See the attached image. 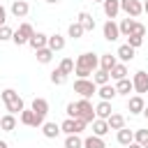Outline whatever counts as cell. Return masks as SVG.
I'll return each instance as SVG.
<instances>
[{
	"instance_id": "cell-45",
	"label": "cell",
	"mask_w": 148,
	"mask_h": 148,
	"mask_svg": "<svg viewBox=\"0 0 148 148\" xmlns=\"http://www.w3.org/2000/svg\"><path fill=\"white\" fill-rule=\"evenodd\" d=\"M0 148H9V143H7V141H2V139H0Z\"/></svg>"
},
{
	"instance_id": "cell-35",
	"label": "cell",
	"mask_w": 148,
	"mask_h": 148,
	"mask_svg": "<svg viewBox=\"0 0 148 148\" xmlns=\"http://www.w3.org/2000/svg\"><path fill=\"white\" fill-rule=\"evenodd\" d=\"M49 79H51V83H53V86H62V83L67 81V74H62V72L56 67V69L51 72V76H49Z\"/></svg>"
},
{
	"instance_id": "cell-43",
	"label": "cell",
	"mask_w": 148,
	"mask_h": 148,
	"mask_svg": "<svg viewBox=\"0 0 148 148\" xmlns=\"http://www.w3.org/2000/svg\"><path fill=\"white\" fill-rule=\"evenodd\" d=\"M5 23H7V9L0 5V25H5Z\"/></svg>"
},
{
	"instance_id": "cell-1",
	"label": "cell",
	"mask_w": 148,
	"mask_h": 148,
	"mask_svg": "<svg viewBox=\"0 0 148 148\" xmlns=\"http://www.w3.org/2000/svg\"><path fill=\"white\" fill-rule=\"evenodd\" d=\"M97 69H99V56H95V53H90V51L81 53V56L76 58V62H74V74H76V79H88V76L95 74Z\"/></svg>"
},
{
	"instance_id": "cell-15",
	"label": "cell",
	"mask_w": 148,
	"mask_h": 148,
	"mask_svg": "<svg viewBox=\"0 0 148 148\" xmlns=\"http://www.w3.org/2000/svg\"><path fill=\"white\" fill-rule=\"evenodd\" d=\"M113 113V109H111V102H104V99H99L97 102V106H95V118H102V120H109V116Z\"/></svg>"
},
{
	"instance_id": "cell-42",
	"label": "cell",
	"mask_w": 148,
	"mask_h": 148,
	"mask_svg": "<svg viewBox=\"0 0 148 148\" xmlns=\"http://www.w3.org/2000/svg\"><path fill=\"white\" fill-rule=\"evenodd\" d=\"M132 35H136V37H143V35H146V25H143V23H134V30H132Z\"/></svg>"
},
{
	"instance_id": "cell-24",
	"label": "cell",
	"mask_w": 148,
	"mask_h": 148,
	"mask_svg": "<svg viewBox=\"0 0 148 148\" xmlns=\"http://www.w3.org/2000/svg\"><path fill=\"white\" fill-rule=\"evenodd\" d=\"M49 49H51L53 53H56V51H62V49H65V37L58 35V32H56V35H49Z\"/></svg>"
},
{
	"instance_id": "cell-18",
	"label": "cell",
	"mask_w": 148,
	"mask_h": 148,
	"mask_svg": "<svg viewBox=\"0 0 148 148\" xmlns=\"http://www.w3.org/2000/svg\"><path fill=\"white\" fill-rule=\"evenodd\" d=\"M76 21L83 25L86 32H92V30H95V18H92L90 12H79V18H76Z\"/></svg>"
},
{
	"instance_id": "cell-51",
	"label": "cell",
	"mask_w": 148,
	"mask_h": 148,
	"mask_svg": "<svg viewBox=\"0 0 148 148\" xmlns=\"http://www.w3.org/2000/svg\"><path fill=\"white\" fill-rule=\"evenodd\" d=\"M0 92H2V90H0Z\"/></svg>"
},
{
	"instance_id": "cell-5",
	"label": "cell",
	"mask_w": 148,
	"mask_h": 148,
	"mask_svg": "<svg viewBox=\"0 0 148 148\" xmlns=\"http://www.w3.org/2000/svg\"><path fill=\"white\" fill-rule=\"evenodd\" d=\"M76 109H79V118H83L86 123H92L95 120V106H92V102L90 99H79L76 102Z\"/></svg>"
},
{
	"instance_id": "cell-4",
	"label": "cell",
	"mask_w": 148,
	"mask_h": 148,
	"mask_svg": "<svg viewBox=\"0 0 148 148\" xmlns=\"http://www.w3.org/2000/svg\"><path fill=\"white\" fill-rule=\"evenodd\" d=\"M32 35H35V28H32L30 23H21V25L14 30V39H12V42H14L16 46H23V44L30 42Z\"/></svg>"
},
{
	"instance_id": "cell-25",
	"label": "cell",
	"mask_w": 148,
	"mask_h": 148,
	"mask_svg": "<svg viewBox=\"0 0 148 148\" xmlns=\"http://www.w3.org/2000/svg\"><path fill=\"white\" fill-rule=\"evenodd\" d=\"M134 23H136V21H134V18H130V16H127V18H123V21L118 23V28H120V37H130V35H132V30H134Z\"/></svg>"
},
{
	"instance_id": "cell-17",
	"label": "cell",
	"mask_w": 148,
	"mask_h": 148,
	"mask_svg": "<svg viewBox=\"0 0 148 148\" xmlns=\"http://www.w3.org/2000/svg\"><path fill=\"white\" fill-rule=\"evenodd\" d=\"M109 132H111V127H109L106 120H102V118H95V120H92V134H95V136H102V139H104Z\"/></svg>"
},
{
	"instance_id": "cell-38",
	"label": "cell",
	"mask_w": 148,
	"mask_h": 148,
	"mask_svg": "<svg viewBox=\"0 0 148 148\" xmlns=\"http://www.w3.org/2000/svg\"><path fill=\"white\" fill-rule=\"evenodd\" d=\"M65 113H67V118H79V109H76V102H69V104L65 106Z\"/></svg>"
},
{
	"instance_id": "cell-3",
	"label": "cell",
	"mask_w": 148,
	"mask_h": 148,
	"mask_svg": "<svg viewBox=\"0 0 148 148\" xmlns=\"http://www.w3.org/2000/svg\"><path fill=\"white\" fill-rule=\"evenodd\" d=\"M74 92H79L83 99H90L92 95H97V86L92 79H76L74 81Z\"/></svg>"
},
{
	"instance_id": "cell-48",
	"label": "cell",
	"mask_w": 148,
	"mask_h": 148,
	"mask_svg": "<svg viewBox=\"0 0 148 148\" xmlns=\"http://www.w3.org/2000/svg\"><path fill=\"white\" fill-rule=\"evenodd\" d=\"M143 116H146V118H148V106H146V109H143Z\"/></svg>"
},
{
	"instance_id": "cell-9",
	"label": "cell",
	"mask_w": 148,
	"mask_h": 148,
	"mask_svg": "<svg viewBox=\"0 0 148 148\" xmlns=\"http://www.w3.org/2000/svg\"><path fill=\"white\" fill-rule=\"evenodd\" d=\"M143 109H146L143 95H132V97H127V111H130L132 116H139V113H143Z\"/></svg>"
},
{
	"instance_id": "cell-33",
	"label": "cell",
	"mask_w": 148,
	"mask_h": 148,
	"mask_svg": "<svg viewBox=\"0 0 148 148\" xmlns=\"http://www.w3.org/2000/svg\"><path fill=\"white\" fill-rule=\"evenodd\" d=\"M58 69H60L62 74H67V76L74 74V60H72V58H62L60 65H58Z\"/></svg>"
},
{
	"instance_id": "cell-36",
	"label": "cell",
	"mask_w": 148,
	"mask_h": 148,
	"mask_svg": "<svg viewBox=\"0 0 148 148\" xmlns=\"http://www.w3.org/2000/svg\"><path fill=\"white\" fill-rule=\"evenodd\" d=\"M60 132H65L67 136H69V134H76V132H74V118H65V120L60 123Z\"/></svg>"
},
{
	"instance_id": "cell-28",
	"label": "cell",
	"mask_w": 148,
	"mask_h": 148,
	"mask_svg": "<svg viewBox=\"0 0 148 148\" xmlns=\"http://www.w3.org/2000/svg\"><path fill=\"white\" fill-rule=\"evenodd\" d=\"M83 148H106V143H104V139H102V136L90 134V136H86V139H83Z\"/></svg>"
},
{
	"instance_id": "cell-32",
	"label": "cell",
	"mask_w": 148,
	"mask_h": 148,
	"mask_svg": "<svg viewBox=\"0 0 148 148\" xmlns=\"http://www.w3.org/2000/svg\"><path fill=\"white\" fill-rule=\"evenodd\" d=\"M109 79H111V74L109 72H104V69H97L95 74H92V81H95V86L99 88V86H106L109 83Z\"/></svg>"
},
{
	"instance_id": "cell-47",
	"label": "cell",
	"mask_w": 148,
	"mask_h": 148,
	"mask_svg": "<svg viewBox=\"0 0 148 148\" xmlns=\"http://www.w3.org/2000/svg\"><path fill=\"white\" fill-rule=\"evenodd\" d=\"M143 12H146V14H148V0H146V2H143Z\"/></svg>"
},
{
	"instance_id": "cell-31",
	"label": "cell",
	"mask_w": 148,
	"mask_h": 148,
	"mask_svg": "<svg viewBox=\"0 0 148 148\" xmlns=\"http://www.w3.org/2000/svg\"><path fill=\"white\" fill-rule=\"evenodd\" d=\"M111 79L113 81H120V79H127V65L125 62H118L113 69H111Z\"/></svg>"
},
{
	"instance_id": "cell-52",
	"label": "cell",
	"mask_w": 148,
	"mask_h": 148,
	"mask_svg": "<svg viewBox=\"0 0 148 148\" xmlns=\"http://www.w3.org/2000/svg\"><path fill=\"white\" fill-rule=\"evenodd\" d=\"M0 118H2V116H0Z\"/></svg>"
},
{
	"instance_id": "cell-12",
	"label": "cell",
	"mask_w": 148,
	"mask_h": 148,
	"mask_svg": "<svg viewBox=\"0 0 148 148\" xmlns=\"http://www.w3.org/2000/svg\"><path fill=\"white\" fill-rule=\"evenodd\" d=\"M134 53H136V49H132L130 44H123V46H118V51H116V58H118V62H132L134 60Z\"/></svg>"
},
{
	"instance_id": "cell-49",
	"label": "cell",
	"mask_w": 148,
	"mask_h": 148,
	"mask_svg": "<svg viewBox=\"0 0 148 148\" xmlns=\"http://www.w3.org/2000/svg\"><path fill=\"white\" fill-rule=\"evenodd\" d=\"M143 148H148V139H146V143H143Z\"/></svg>"
},
{
	"instance_id": "cell-41",
	"label": "cell",
	"mask_w": 148,
	"mask_h": 148,
	"mask_svg": "<svg viewBox=\"0 0 148 148\" xmlns=\"http://www.w3.org/2000/svg\"><path fill=\"white\" fill-rule=\"evenodd\" d=\"M86 127H88V123H86L83 118H74V132H76V134H81Z\"/></svg>"
},
{
	"instance_id": "cell-13",
	"label": "cell",
	"mask_w": 148,
	"mask_h": 148,
	"mask_svg": "<svg viewBox=\"0 0 148 148\" xmlns=\"http://www.w3.org/2000/svg\"><path fill=\"white\" fill-rule=\"evenodd\" d=\"M28 46H30L32 51H39V49H46V46H49V35H44V32H35V35L30 37V42H28Z\"/></svg>"
},
{
	"instance_id": "cell-10",
	"label": "cell",
	"mask_w": 148,
	"mask_h": 148,
	"mask_svg": "<svg viewBox=\"0 0 148 148\" xmlns=\"http://www.w3.org/2000/svg\"><path fill=\"white\" fill-rule=\"evenodd\" d=\"M30 109L35 111V116H37V118L46 120V113H49V99H44V97H35V99H32V104H30Z\"/></svg>"
},
{
	"instance_id": "cell-8",
	"label": "cell",
	"mask_w": 148,
	"mask_h": 148,
	"mask_svg": "<svg viewBox=\"0 0 148 148\" xmlns=\"http://www.w3.org/2000/svg\"><path fill=\"white\" fill-rule=\"evenodd\" d=\"M102 35H104L106 42H116V39L120 37V28H118V23L111 21V18H106V23L102 25Z\"/></svg>"
},
{
	"instance_id": "cell-7",
	"label": "cell",
	"mask_w": 148,
	"mask_h": 148,
	"mask_svg": "<svg viewBox=\"0 0 148 148\" xmlns=\"http://www.w3.org/2000/svg\"><path fill=\"white\" fill-rule=\"evenodd\" d=\"M132 86H134V92H136V95L148 92V72H143V69L134 72V76H132Z\"/></svg>"
},
{
	"instance_id": "cell-50",
	"label": "cell",
	"mask_w": 148,
	"mask_h": 148,
	"mask_svg": "<svg viewBox=\"0 0 148 148\" xmlns=\"http://www.w3.org/2000/svg\"><path fill=\"white\" fill-rule=\"evenodd\" d=\"M92 2H104V0H92Z\"/></svg>"
},
{
	"instance_id": "cell-27",
	"label": "cell",
	"mask_w": 148,
	"mask_h": 148,
	"mask_svg": "<svg viewBox=\"0 0 148 148\" xmlns=\"http://www.w3.org/2000/svg\"><path fill=\"white\" fill-rule=\"evenodd\" d=\"M106 123H109V127H111V130H116V132H118V130H123V127H125V116H123V113H111Z\"/></svg>"
},
{
	"instance_id": "cell-22",
	"label": "cell",
	"mask_w": 148,
	"mask_h": 148,
	"mask_svg": "<svg viewBox=\"0 0 148 148\" xmlns=\"http://www.w3.org/2000/svg\"><path fill=\"white\" fill-rule=\"evenodd\" d=\"M0 130L2 132H14L16 130V116L14 113H5L0 118Z\"/></svg>"
},
{
	"instance_id": "cell-23",
	"label": "cell",
	"mask_w": 148,
	"mask_h": 148,
	"mask_svg": "<svg viewBox=\"0 0 148 148\" xmlns=\"http://www.w3.org/2000/svg\"><path fill=\"white\" fill-rule=\"evenodd\" d=\"M42 134H44L46 139H56V136L60 134V125H58V123H51V120H46V123L42 125Z\"/></svg>"
},
{
	"instance_id": "cell-11",
	"label": "cell",
	"mask_w": 148,
	"mask_h": 148,
	"mask_svg": "<svg viewBox=\"0 0 148 148\" xmlns=\"http://www.w3.org/2000/svg\"><path fill=\"white\" fill-rule=\"evenodd\" d=\"M9 12L14 14V18H25L28 12H30V5H28V0H14Z\"/></svg>"
},
{
	"instance_id": "cell-40",
	"label": "cell",
	"mask_w": 148,
	"mask_h": 148,
	"mask_svg": "<svg viewBox=\"0 0 148 148\" xmlns=\"http://www.w3.org/2000/svg\"><path fill=\"white\" fill-rule=\"evenodd\" d=\"M127 44H130L132 49H139V46L143 44V37H136V35H130V37H127Z\"/></svg>"
},
{
	"instance_id": "cell-29",
	"label": "cell",
	"mask_w": 148,
	"mask_h": 148,
	"mask_svg": "<svg viewBox=\"0 0 148 148\" xmlns=\"http://www.w3.org/2000/svg\"><path fill=\"white\" fill-rule=\"evenodd\" d=\"M35 56H37V62H42V65H49L51 60H53V51L46 46V49H39V51H35Z\"/></svg>"
},
{
	"instance_id": "cell-37",
	"label": "cell",
	"mask_w": 148,
	"mask_h": 148,
	"mask_svg": "<svg viewBox=\"0 0 148 148\" xmlns=\"http://www.w3.org/2000/svg\"><path fill=\"white\" fill-rule=\"evenodd\" d=\"M9 39H14V30L5 23V25H0V42H9Z\"/></svg>"
},
{
	"instance_id": "cell-16",
	"label": "cell",
	"mask_w": 148,
	"mask_h": 148,
	"mask_svg": "<svg viewBox=\"0 0 148 148\" xmlns=\"http://www.w3.org/2000/svg\"><path fill=\"white\" fill-rule=\"evenodd\" d=\"M118 65V58L116 56H111V53H102L99 56V69H104V72H109L111 74V69Z\"/></svg>"
},
{
	"instance_id": "cell-6",
	"label": "cell",
	"mask_w": 148,
	"mask_h": 148,
	"mask_svg": "<svg viewBox=\"0 0 148 148\" xmlns=\"http://www.w3.org/2000/svg\"><path fill=\"white\" fill-rule=\"evenodd\" d=\"M120 9H123L130 18H136V16L143 12V2H141V0H120Z\"/></svg>"
},
{
	"instance_id": "cell-26",
	"label": "cell",
	"mask_w": 148,
	"mask_h": 148,
	"mask_svg": "<svg viewBox=\"0 0 148 148\" xmlns=\"http://www.w3.org/2000/svg\"><path fill=\"white\" fill-rule=\"evenodd\" d=\"M83 35H86V30H83V25H81L79 21L69 23V28H67V37H72V39H81Z\"/></svg>"
},
{
	"instance_id": "cell-19",
	"label": "cell",
	"mask_w": 148,
	"mask_h": 148,
	"mask_svg": "<svg viewBox=\"0 0 148 148\" xmlns=\"http://www.w3.org/2000/svg\"><path fill=\"white\" fill-rule=\"evenodd\" d=\"M116 92L123 95V97H130V92H134L132 79H120V81H116Z\"/></svg>"
},
{
	"instance_id": "cell-20",
	"label": "cell",
	"mask_w": 148,
	"mask_h": 148,
	"mask_svg": "<svg viewBox=\"0 0 148 148\" xmlns=\"http://www.w3.org/2000/svg\"><path fill=\"white\" fill-rule=\"evenodd\" d=\"M97 95H99V99H104V102H111L113 97H118V92H116V86H111V83H106V86H99V88H97Z\"/></svg>"
},
{
	"instance_id": "cell-2",
	"label": "cell",
	"mask_w": 148,
	"mask_h": 148,
	"mask_svg": "<svg viewBox=\"0 0 148 148\" xmlns=\"http://www.w3.org/2000/svg\"><path fill=\"white\" fill-rule=\"evenodd\" d=\"M0 99L5 102V109H7V113H21L23 109H25V104H23V97L14 90V88H5L2 92H0Z\"/></svg>"
},
{
	"instance_id": "cell-30",
	"label": "cell",
	"mask_w": 148,
	"mask_h": 148,
	"mask_svg": "<svg viewBox=\"0 0 148 148\" xmlns=\"http://www.w3.org/2000/svg\"><path fill=\"white\" fill-rule=\"evenodd\" d=\"M18 120H21V125L35 127V111H32V109H23V111L18 113Z\"/></svg>"
},
{
	"instance_id": "cell-14",
	"label": "cell",
	"mask_w": 148,
	"mask_h": 148,
	"mask_svg": "<svg viewBox=\"0 0 148 148\" xmlns=\"http://www.w3.org/2000/svg\"><path fill=\"white\" fill-rule=\"evenodd\" d=\"M102 9H104V16L113 21L118 16V12H120V0H104L102 2Z\"/></svg>"
},
{
	"instance_id": "cell-34",
	"label": "cell",
	"mask_w": 148,
	"mask_h": 148,
	"mask_svg": "<svg viewBox=\"0 0 148 148\" xmlns=\"http://www.w3.org/2000/svg\"><path fill=\"white\" fill-rule=\"evenodd\" d=\"M65 148H83V139L79 134H69L65 139Z\"/></svg>"
},
{
	"instance_id": "cell-21",
	"label": "cell",
	"mask_w": 148,
	"mask_h": 148,
	"mask_svg": "<svg viewBox=\"0 0 148 148\" xmlns=\"http://www.w3.org/2000/svg\"><path fill=\"white\" fill-rule=\"evenodd\" d=\"M116 139H118V143H120V146H125V148H127V146L134 141V130H130V127H123V130H118Z\"/></svg>"
},
{
	"instance_id": "cell-46",
	"label": "cell",
	"mask_w": 148,
	"mask_h": 148,
	"mask_svg": "<svg viewBox=\"0 0 148 148\" xmlns=\"http://www.w3.org/2000/svg\"><path fill=\"white\" fill-rule=\"evenodd\" d=\"M44 2H49V5H58L60 0H44Z\"/></svg>"
},
{
	"instance_id": "cell-44",
	"label": "cell",
	"mask_w": 148,
	"mask_h": 148,
	"mask_svg": "<svg viewBox=\"0 0 148 148\" xmlns=\"http://www.w3.org/2000/svg\"><path fill=\"white\" fill-rule=\"evenodd\" d=\"M127 148H143V146H141V143H136V141H132V143H130Z\"/></svg>"
},
{
	"instance_id": "cell-39",
	"label": "cell",
	"mask_w": 148,
	"mask_h": 148,
	"mask_svg": "<svg viewBox=\"0 0 148 148\" xmlns=\"http://www.w3.org/2000/svg\"><path fill=\"white\" fill-rule=\"evenodd\" d=\"M146 139H148V130H134V141L136 143H146Z\"/></svg>"
}]
</instances>
